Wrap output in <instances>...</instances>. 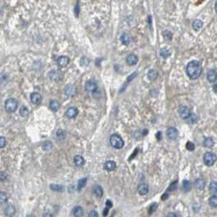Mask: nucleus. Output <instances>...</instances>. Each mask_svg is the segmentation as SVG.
<instances>
[{
	"label": "nucleus",
	"instance_id": "27",
	"mask_svg": "<svg viewBox=\"0 0 217 217\" xmlns=\"http://www.w3.org/2000/svg\"><path fill=\"white\" fill-rule=\"evenodd\" d=\"M87 178H82V179L79 180V181H78V186H77L78 190H81V189L84 187L85 185H86V183H87Z\"/></svg>",
	"mask_w": 217,
	"mask_h": 217
},
{
	"label": "nucleus",
	"instance_id": "20",
	"mask_svg": "<svg viewBox=\"0 0 217 217\" xmlns=\"http://www.w3.org/2000/svg\"><path fill=\"white\" fill-rule=\"evenodd\" d=\"M73 215L74 217H81L83 215V209L80 206H77L73 209Z\"/></svg>",
	"mask_w": 217,
	"mask_h": 217
},
{
	"label": "nucleus",
	"instance_id": "28",
	"mask_svg": "<svg viewBox=\"0 0 217 217\" xmlns=\"http://www.w3.org/2000/svg\"><path fill=\"white\" fill-rule=\"evenodd\" d=\"M50 108H51V110L53 111H57L59 110V108H60V104H59V102L56 101H52L50 102Z\"/></svg>",
	"mask_w": 217,
	"mask_h": 217
},
{
	"label": "nucleus",
	"instance_id": "7",
	"mask_svg": "<svg viewBox=\"0 0 217 217\" xmlns=\"http://www.w3.org/2000/svg\"><path fill=\"white\" fill-rule=\"evenodd\" d=\"M48 77L50 80L57 82V81H60L62 79V74L59 70H52L49 72Z\"/></svg>",
	"mask_w": 217,
	"mask_h": 217
},
{
	"label": "nucleus",
	"instance_id": "39",
	"mask_svg": "<svg viewBox=\"0 0 217 217\" xmlns=\"http://www.w3.org/2000/svg\"><path fill=\"white\" fill-rule=\"evenodd\" d=\"M7 145V140L3 136H0V149L4 148Z\"/></svg>",
	"mask_w": 217,
	"mask_h": 217
},
{
	"label": "nucleus",
	"instance_id": "36",
	"mask_svg": "<svg viewBox=\"0 0 217 217\" xmlns=\"http://www.w3.org/2000/svg\"><path fill=\"white\" fill-rule=\"evenodd\" d=\"M43 149L45 151H49L52 148V144L50 141H45L43 144Z\"/></svg>",
	"mask_w": 217,
	"mask_h": 217
},
{
	"label": "nucleus",
	"instance_id": "44",
	"mask_svg": "<svg viewBox=\"0 0 217 217\" xmlns=\"http://www.w3.org/2000/svg\"><path fill=\"white\" fill-rule=\"evenodd\" d=\"M157 207H158V205L156 203H154V204H152L150 206V207H149V214H151V212L153 213L154 211L155 210L157 209Z\"/></svg>",
	"mask_w": 217,
	"mask_h": 217
},
{
	"label": "nucleus",
	"instance_id": "14",
	"mask_svg": "<svg viewBox=\"0 0 217 217\" xmlns=\"http://www.w3.org/2000/svg\"><path fill=\"white\" fill-rule=\"evenodd\" d=\"M69 62H70V59H69V57L65 56H60V57L58 58V60H57L58 65L61 67L66 66L67 65L69 64Z\"/></svg>",
	"mask_w": 217,
	"mask_h": 217
},
{
	"label": "nucleus",
	"instance_id": "32",
	"mask_svg": "<svg viewBox=\"0 0 217 217\" xmlns=\"http://www.w3.org/2000/svg\"><path fill=\"white\" fill-rule=\"evenodd\" d=\"M209 189H210V191L211 193L212 194H216L217 193V182L216 181H212L211 182L210 184V186H209Z\"/></svg>",
	"mask_w": 217,
	"mask_h": 217
},
{
	"label": "nucleus",
	"instance_id": "11",
	"mask_svg": "<svg viewBox=\"0 0 217 217\" xmlns=\"http://www.w3.org/2000/svg\"><path fill=\"white\" fill-rule=\"evenodd\" d=\"M126 61L129 65H135L138 62V57L135 54H130L126 59Z\"/></svg>",
	"mask_w": 217,
	"mask_h": 217
},
{
	"label": "nucleus",
	"instance_id": "31",
	"mask_svg": "<svg viewBox=\"0 0 217 217\" xmlns=\"http://www.w3.org/2000/svg\"><path fill=\"white\" fill-rule=\"evenodd\" d=\"M50 189L52 191L55 192H61L63 190V186L60 185H55V184H52L50 185Z\"/></svg>",
	"mask_w": 217,
	"mask_h": 217
},
{
	"label": "nucleus",
	"instance_id": "30",
	"mask_svg": "<svg viewBox=\"0 0 217 217\" xmlns=\"http://www.w3.org/2000/svg\"><path fill=\"white\" fill-rule=\"evenodd\" d=\"M20 114L21 115L25 118V117H28V115L30 114V111H29V109L25 106H22L21 109H20Z\"/></svg>",
	"mask_w": 217,
	"mask_h": 217
},
{
	"label": "nucleus",
	"instance_id": "1",
	"mask_svg": "<svg viewBox=\"0 0 217 217\" xmlns=\"http://www.w3.org/2000/svg\"><path fill=\"white\" fill-rule=\"evenodd\" d=\"M202 65L201 63L198 61H192L186 67V73L190 79H198L202 74Z\"/></svg>",
	"mask_w": 217,
	"mask_h": 217
},
{
	"label": "nucleus",
	"instance_id": "24",
	"mask_svg": "<svg viewBox=\"0 0 217 217\" xmlns=\"http://www.w3.org/2000/svg\"><path fill=\"white\" fill-rule=\"evenodd\" d=\"M148 78L151 81H154L158 78V72L155 70H150L148 73Z\"/></svg>",
	"mask_w": 217,
	"mask_h": 217
},
{
	"label": "nucleus",
	"instance_id": "8",
	"mask_svg": "<svg viewBox=\"0 0 217 217\" xmlns=\"http://www.w3.org/2000/svg\"><path fill=\"white\" fill-rule=\"evenodd\" d=\"M30 100L31 102L34 105H39L40 103L42 102L43 97L40 95L39 93L38 92H34L30 95Z\"/></svg>",
	"mask_w": 217,
	"mask_h": 217
},
{
	"label": "nucleus",
	"instance_id": "37",
	"mask_svg": "<svg viewBox=\"0 0 217 217\" xmlns=\"http://www.w3.org/2000/svg\"><path fill=\"white\" fill-rule=\"evenodd\" d=\"M8 201V196L4 192H0V204L5 203Z\"/></svg>",
	"mask_w": 217,
	"mask_h": 217
},
{
	"label": "nucleus",
	"instance_id": "35",
	"mask_svg": "<svg viewBox=\"0 0 217 217\" xmlns=\"http://www.w3.org/2000/svg\"><path fill=\"white\" fill-rule=\"evenodd\" d=\"M170 52H169V51L167 49H165L163 48L160 50V56H162V57L163 58H167L170 56Z\"/></svg>",
	"mask_w": 217,
	"mask_h": 217
},
{
	"label": "nucleus",
	"instance_id": "13",
	"mask_svg": "<svg viewBox=\"0 0 217 217\" xmlns=\"http://www.w3.org/2000/svg\"><path fill=\"white\" fill-rule=\"evenodd\" d=\"M207 78L208 82H210V83H214V82H216L217 79L216 71L215 70H209V72L207 73Z\"/></svg>",
	"mask_w": 217,
	"mask_h": 217
},
{
	"label": "nucleus",
	"instance_id": "23",
	"mask_svg": "<svg viewBox=\"0 0 217 217\" xmlns=\"http://www.w3.org/2000/svg\"><path fill=\"white\" fill-rule=\"evenodd\" d=\"M120 40L122 42V43L123 45H126V46H128L129 43H130V37L128 36L127 34H123L121 37H120Z\"/></svg>",
	"mask_w": 217,
	"mask_h": 217
},
{
	"label": "nucleus",
	"instance_id": "33",
	"mask_svg": "<svg viewBox=\"0 0 217 217\" xmlns=\"http://www.w3.org/2000/svg\"><path fill=\"white\" fill-rule=\"evenodd\" d=\"M163 37L166 39L168 40V41H171V40L172 39V34L171 31L164 30L163 32Z\"/></svg>",
	"mask_w": 217,
	"mask_h": 217
},
{
	"label": "nucleus",
	"instance_id": "29",
	"mask_svg": "<svg viewBox=\"0 0 217 217\" xmlns=\"http://www.w3.org/2000/svg\"><path fill=\"white\" fill-rule=\"evenodd\" d=\"M209 204L212 207H217V195H212L209 198Z\"/></svg>",
	"mask_w": 217,
	"mask_h": 217
},
{
	"label": "nucleus",
	"instance_id": "52",
	"mask_svg": "<svg viewBox=\"0 0 217 217\" xmlns=\"http://www.w3.org/2000/svg\"><path fill=\"white\" fill-rule=\"evenodd\" d=\"M1 12H2V9H1V8H0V14H1Z\"/></svg>",
	"mask_w": 217,
	"mask_h": 217
},
{
	"label": "nucleus",
	"instance_id": "4",
	"mask_svg": "<svg viewBox=\"0 0 217 217\" xmlns=\"http://www.w3.org/2000/svg\"><path fill=\"white\" fill-rule=\"evenodd\" d=\"M18 107V102L16 99L11 98L5 102V110L8 113H13L17 110Z\"/></svg>",
	"mask_w": 217,
	"mask_h": 217
},
{
	"label": "nucleus",
	"instance_id": "48",
	"mask_svg": "<svg viewBox=\"0 0 217 217\" xmlns=\"http://www.w3.org/2000/svg\"><path fill=\"white\" fill-rule=\"evenodd\" d=\"M106 206H107V207H108V208H110V207H112V203H111L110 200H108V201L106 202Z\"/></svg>",
	"mask_w": 217,
	"mask_h": 217
},
{
	"label": "nucleus",
	"instance_id": "5",
	"mask_svg": "<svg viewBox=\"0 0 217 217\" xmlns=\"http://www.w3.org/2000/svg\"><path fill=\"white\" fill-rule=\"evenodd\" d=\"M85 89L87 92L91 93H95L98 89L97 83L94 80H87L85 83Z\"/></svg>",
	"mask_w": 217,
	"mask_h": 217
},
{
	"label": "nucleus",
	"instance_id": "46",
	"mask_svg": "<svg viewBox=\"0 0 217 217\" xmlns=\"http://www.w3.org/2000/svg\"><path fill=\"white\" fill-rule=\"evenodd\" d=\"M167 217H179V216H178L177 214H176V213L170 212L167 215Z\"/></svg>",
	"mask_w": 217,
	"mask_h": 217
},
{
	"label": "nucleus",
	"instance_id": "12",
	"mask_svg": "<svg viewBox=\"0 0 217 217\" xmlns=\"http://www.w3.org/2000/svg\"><path fill=\"white\" fill-rule=\"evenodd\" d=\"M138 193L141 195H146L149 193V185L147 184H141L139 185L137 188Z\"/></svg>",
	"mask_w": 217,
	"mask_h": 217
},
{
	"label": "nucleus",
	"instance_id": "15",
	"mask_svg": "<svg viewBox=\"0 0 217 217\" xmlns=\"http://www.w3.org/2000/svg\"><path fill=\"white\" fill-rule=\"evenodd\" d=\"M65 92L69 96H73L76 93V89L73 85H67L65 88Z\"/></svg>",
	"mask_w": 217,
	"mask_h": 217
},
{
	"label": "nucleus",
	"instance_id": "51",
	"mask_svg": "<svg viewBox=\"0 0 217 217\" xmlns=\"http://www.w3.org/2000/svg\"><path fill=\"white\" fill-rule=\"evenodd\" d=\"M26 217H34L33 215H29V216H27Z\"/></svg>",
	"mask_w": 217,
	"mask_h": 217
},
{
	"label": "nucleus",
	"instance_id": "25",
	"mask_svg": "<svg viewBox=\"0 0 217 217\" xmlns=\"http://www.w3.org/2000/svg\"><path fill=\"white\" fill-rule=\"evenodd\" d=\"M203 145L204 146L207 147V148H212L214 146V145H215V142L211 138H206L203 142Z\"/></svg>",
	"mask_w": 217,
	"mask_h": 217
},
{
	"label": "nucleus",
	"instance_id": "17",
	"mask_svg": "<svg viewBox=\"0 0 217 217\" xmlns=\"http://www.w3.org/2000/svg\"><path fill=\"white\" fill-rule=\"evenodd\" d=\"M16 214V208L14 206L9 205L7 208L5 209V215L8 217H13Z\"/></svg>",
	"mask_w": 217,
	"mask_h": 217
},
{
	"label": "nucleus",
	"instance_id": "34",
	"mask_svg": "<svg viewBox=\"0 0 217 217\" xmlns=\"http://www.w3.org/2000/svg\"><path fill=\"white\" fill-rule=\"evenodd\" d=\"M183 189L185 192H189L191 189V183L189 180L183 181Z\"/></svg>",
	"mask_w": 217,
	"mask_h": 217
},
{
	"label": "nucleus",
	"instance_id": "18",
	"mask_svg": "<svg viewBox=\"0 0 217 217\" xmlns=\"http://www.w3.org/2000/svg\"><path fill=\"white\" fill-rule=\"evenodd\" d=\"M74 163L77 167H82L85 163V160L83 156L81 155H76L74 158Z\"/></svg>",
	"mask_w": 217,
	"mask_h": 217
},
{
	"label": "nucleus",
	"instance_id": "45",
	"mask_svg": "<svg viewBox=\"0 0 217 217\" xmlns=\"http://www.w3.org/2000/svg\"><path fill=\"white\" fill-rule=\"evenodd\" d=\"M88 217H98V213L96 211H91L88 214Z\"/></svg>",
	"mask_w": 217,
	"mask_h": 217
},
{
	"label": "nucleus",
	"instance_id": "19",
	"mask_svg": "<svg viewBox=\"0 0 217 217\" xmlns=\"http://www.w3.org/2000/svg\"><path fill=\"white\" fill-rule=\"evenodd\" d=\"M205 185H206V181L204 180L203 179H198L194 182L195 188L198 189H200V190L203 189L205 188Z\"/></svg>",
	"mask_w": 217,
	"mask_h": 217
},
{
	"label": "nucleus",
	"instance_id": "22",
	"mask_svg": "<svg viewBox=\"0 0 217 217\" xmlns=\"http://www.w3.org/2000/svg\"><path fill=\"white\" fill-rule=\"evenodd\" d=\"M203 25V23L200 20H195L194 21L192 24V27L194 29V30L198 31L200 29H202V27Z\"/></svg>",
	"mask_w": 217,
	"mask_h": 217
},
{
	"label": "nucleus",
	"instance_id": "50",
	"mask_svg": "<svg viewBox=\"0 0 217 217\" xmlns=\"http://www.w3.org/2000/svg\"><path fill=\"white\" fill-rule=\"evenodd\" d=\"M215 10H216V12H217V2L216 3V5H215Z\"/></svg>",
	"mask_w": 217,
	"mask_h": 217
},
{
	"label": "nucleus",
	"instance_id": "10",
	"mask_svg": "<svg viewBox=\"0 0 217 217\" xmlns=\"http://www.w3.org/2000/svg\"><path fill=\"white\" fill-rule=\"evenodd\" d=\"M78 114H79V111L75 107H70L67 110L65 115L69 118H74L76 116L78 115Z\"/></svg>",
	"mask_w": 217,
	"mask_h": 217
},
{
	"label": "nucleus",
	"instance_id": "47",
	"mask_svg": "<svg viewBox=\"0 0 217 217\" xmlns=\"http://www.w3.org/2000/svg\"><path fill=\"white\" fill-rule=\"evenodd\" d=\"M43 217H53V216H52V213L46 212V213H44Z\"/></svg>",
	"mask_w": 217,
	"mask_h": 217
},
{
	"label": "nucleus",
	"instance_id": "3",
	"mask_svg": "<svg viewBox=\"0 0 217 217\" xmlns=\"http://www.w3.org/2000/svg\"><path fill=\"white\" fill-rule=\"evenodd\" d=\"M216 154L212 153V152H207L203 156L204 163H205V165H207V167H211V166L214 165V163L216 162Z\"/></svg>",
	"mask_w": 217,
	"mask_h": 217
},
{
	"label": "nucleus",
	"instance_id": "16",
	"mask_svg": "<svg viewBox=\"0 0 217 217\" xmlns=\"http://www.w3.org/2000/svg\"><path fill=\"white\" fill-rule=\"evenodd\" d=\"M104 168L108 172H112L116 168V163L114 161H107L104 165Z\"/></svg>",
	"mask_w": 217,
	"mask_h": 217
},
{
	"label": "nucleus",
	"instance_id": "49",
	"mask_svg": "<svg viewBox=\"0 0 217 217\" xmlns=\"http://www.w3.org/2000/svg\"><path fill=\"white\" fill-rule=\"evenodd\" d=\"M213 91L216 93H217V83L213 86Z\"/></svg>",
	"mask_w": 217,
	"mask_h": 217
},
{
	"label": "nucleus",
	"instance_id": "6",
	"mask_svg": "<svg viewBox=\"0 0 217 217\" xmlns=\"http://www.w3.org/2000/svg\"><path fill=\"white\" fill-rule=\"evenodd\" d=\"M178 112H179V114L180 116V118L185 120L188 119L190 117L191 114H192L189 108H188L187 106H185V105H182V106L180 107L179 110H178Z\"/></svg>",
	"mask_w": 217,
	"mask_h": 217
},
{
	"label": "nucleus",
	"instance_id": "40",
	"mask_svg": "<svg viewBox=\"0 0 217 217\" xmlns=\"http://www.w3.org/2000/svg\"><path fill=\"white\" fill-rule=\"evenodd\" d=\"M197 119H198V118H197L196 115L192 114L190 115V117H189L188 119H186V120L188 121V123H194L195 122L197 121Z\"/></svg>",
	"mask_w": 217,
	"mask_h": 217
},
{
	"label": "nucleus",
	"instance_id": "42",
	"mask_svg": "<svg viewBox=\"0 0 217 217\" xmlns=\"http://www.w3.org/2000/svg\"><path fill=\"white\" fill-rule=\"evenodd\" d=\"M186 149L189 151H194L195 149L194 144V143H192V142H188V143H187V145H186Z\"/></svg>",
	"mask_w": 217,
	"mask_h": 217
},
{
	"label": "nucleus",
	"instance_id": "41",
	"mask_svg": "<svg viewBox=\"0 0 217 217\" xmlns=\"http://www.w3.org/2000/svg\"><path fill=\"white\" fill-rule=\"evenodd\" d=\"M8 173L5 172H0V180L1 181H5L8 179Z\"/></svg>",
	"mask_w": 217,
	"mask_h": 217
},
{
	"label": "nucleus",
	"instance_id": "21",
	"mask_svg": "<svg viewBox=\"0 0 217 217\" xmlns=\"http://www.w3.org/2000/svg\"><path fill=\"white\" fill-rule=\"evenodd\" d=\"M93 192H94V194H96V196H97L98 198H101L102 196H103V194H104L102 187L101 185H98L94 186V188H93Z\"/></svg>",
	"mask_w": 217,
	"mask_h": 217
},
{
	"label": "nucleus",
	"instance_id": "2",
	"mask_svg": "<svg viewBox=\"0 0 217 217\" xmlns=\"http://www.w3.org/2000/svg\"><path fill=\"white\" fill-rule=\"evenodd\" d=\"M110 143L112 147H114V149H120L124 146L123 140L118 134H113L111 136L110 138Z\"/></svg>",
	"mask_w": 217,
	"mask_h": 217
},
{
	"label": "nucleus",
	"instance_id": "26",
	"mask_svg": "<svg viewBox=\"0 0 217 217\" xmlns=\"http://www.w3.org/2000/svg\"><path fill=\"white\" fill-rule=\"evenodd\" d=\"M65 136H66V133H65V131H63L62 129L57 130V132H56V138H57L58 140L62 141V140H64L65 138Z\"/></svg>",
	"mask_w": 217,
	"mask_h": 217
},
{
	"label": "nucleus",
	"instance_id": "38",
	"mask_svg": "<svg viewBox=\"0 0 217 217\" xmlns=\"http://www.w3.org/2000/svg\"><path fill=\"white\" fill-rule=\"evenodd\" d=\"M177 185H178L177 180H176V181H174L173 183H172V184H171V185H170V187H169L168 190L175 191L176 189H177Z\"/></svg>",
	"mask_w": 217,
	"mask_h": 217
},
{
	"label": "nucleus",
	"instance_id": "9",
	"mask_svg": "<svg viewBox=\"0 0 217 217\" xmlns=\"http://www.w3.org/2000/svg\"><path fill=\"white\" fill-rule=\"evenodd\" d=\"M167 136L171 140H175L178 136V130L175 127H169L167 130Z\"/></svg>",
	"mask_w": 217,
	"mask_h": 217
},
{
	"label": "nucleus",
	"instance_id": "43",
	"mask_svg": "<svg viewBox=\"0 0 217 217\" xmlns=\"http://www.w3.org/2000/svg\"><path fill=\"white\" fill-rule=\"evenodd\" d=\"M81 64L82 65H88L89 60L87 57H83L81 60Z\"/></svg>",
	"mask_w": 217,
	"mask_h": 217
}]
</instances>
